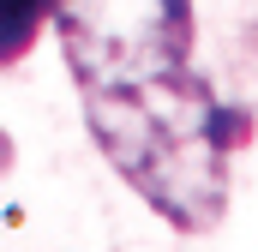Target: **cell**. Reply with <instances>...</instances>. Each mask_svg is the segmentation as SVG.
<instances>
[{
  "label": "cell",
  "mask_w": 258,
  "mask_h": 252,
  "mask_svg": "<svg viewBox=\"0 0 258 252\" xmlns=\"http://www.w3.org/2000/svg\"><path fill=\"white\" fill-rule=\"evenodd\" d=\"M60 48L102 156L174 228L228 210V114L192 60V0H54Z\"/></svg>",
  "instance_id": "6da1fadb"
},
{
  "label": "cell",
  "mask_w": 258,
  "mask_h": 252,
  "mask_svg": "<svg viewBox=\"0 0 258 252\" xmlns=\"http://www.w3.org/2000/svg\"><path fill=\"white\" fill-rule=\"evenodd\" d=\"M48 18H54V0H0V66L24 60Z\"/></svg>",
  "instance_id": "7a4b0ae2"
},
{
  "label": "cell",
  "mask_w": 258,
  "mask_h": 252,
  "mask_svg": "<svg viewBox=\"0 0 258 252\" xmlns=\"http://www.w3.org/2000/svg\"><path fill=\"white\" fill-rule=\"evenodd\" d=\"M6 162H12V138L0 132V174H6Z\"/></svg>",
  "instance_id": "3957f363"
}]
</instances>
